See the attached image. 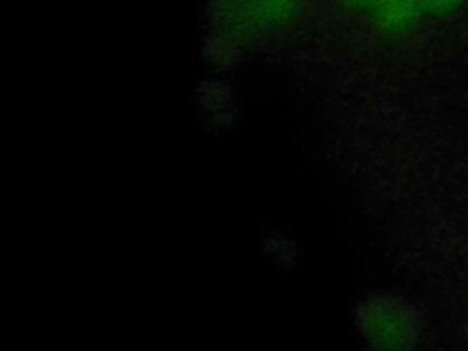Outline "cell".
I'll use <instances>...</instances> for the list:
<instances>
[{"label": "cell", "mask_w": 468, "mask_h": 351, "mask_svg": "<svg viewBox=\"0 0 468 351\" xmlns=\"http://www.w3.org/2000/svg\"><path fill=\"white\" fill-rule=\"evenodd\" d=\"M466 309H468V291H466Z\"/></svg>", "instance_id": "5"}, {"label": "cell", "mask_w": 468, "mask_h": 351, "mask_svg": "<svg viewBox=\"0 0 468 351\" xmlns=\"http://www.w3.org/2000/svg\"><path fill=\"white\" fill-rule=\"evenodd\" d=\"M355 324L362 338L375 349H413L424 338L420 313L406 298L393 292L364 296L356 305Z\"/></svg>", "instance_id": "1"}, {"label": "cell", "mask_w": 468, "mask_h": 351, "mask_svg": "<svg viewBox=\"0 0 468 351\" xmlns=\"http://www.w3.org/2000/svg\"><path fill=\"white\" fill-rule=\"evenodd\" d=\"M349 7H353V9H358V11H371L373 9V5L378 2V0H344Z\"/></svg>", "instance_id": "4"}, {"label": "cell", "mask_w": 468, "mask_h": 351, "mask_svg": "<svg viewBox=\"0 0 468 351\" xmlns=\"http://www.w3.org/2000/svg\"><path fill=\"white\" fill-rule=\"evenodd\" d=\"M369 16L380 35L404 37L419 26L426 11L422 0H378Z\"/></svg>", "instance_id": "2"}, {"label": "cell", "mask_w": 468, "mask_h": 351, "mask_svg": "<svg viewBox=\"0 0 468 351\" xmlns=\"http://www.w3.org/2000/svg\"><path fill=\"white\" fill-rule=\"evenodd\" d=\"M426 16L430 18H446L459 13L468 0H422Z\"/></svg>", "instance_id": "3"}]
</instances>
